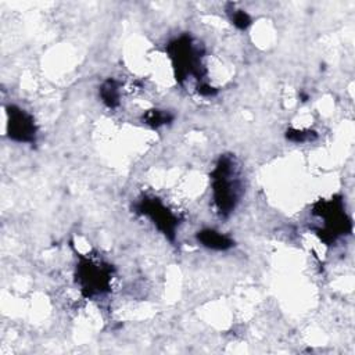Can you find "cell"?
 <instances>
[{
  "label": "cell",
  "mask_w": 355,
  "mask_h": 355,
  "mask_svg": "<svg viewBox=\"0 0 355 355\" xmlns=\"http://www.w3.org/2000/svg\"><path fill=\"white\" fill-rule=\"evenodd\" d=\"M110 273L97 265H86L80 269V280L87 290L89 294L92 293H101L108 286Z\"/></svg>",
  "instance_id": "3"
},
{
  "label": "cell",
  "mask_w": 355,
  "mask_h": 355,
  "mask_svg": "<svg viewBox=\"0 0 355 355\" xmlns=\"http://www.w3.org/2000/svg\"><path fill=\"white\" fill-rule=\"evenodd\" d=\"M232 19H233V24H234L236 26L241 28V29L247 28V26L251 24V18L248 17V14H247V12H244V11H241V10L236 11Z\"/></svg>",
  "instance_id": "7"
},
{
  "label": "cell",
  "mask_w": 355,
  "mask_h": 355,
  "mask_svg": "<svg viewBox=\"0 0 355 355\" xmlns=\"http://www.w3.org/2000/svg\"><path fill=\"white\" fill-rule=\"evenodd\" d=\"M10 112V133L11 137L19 141H29L35 137V125L32 118L21 110L11 108Z\"/></svg>",
  "instance_id": "2"
},
{
  "label": "cell",
  "mask_w": 355,
  "mask_h": 355,
  "mask_svg": "<svg viewBox=\"0 0 355 355\" xmlns=\"http://www.w3.org/2000/svg\"><path fill=\"white\" fill-rule=\"evenodd\" d=\"M232 176V161L220 159L219 165L215 169L214 180V196L215 202L222 214H227L234 208L237 201V184L234 180H230Z\"/></svg>",
  "instance_id": "1"
},
{
  "label": "cell",
  "mask_w": 355,
  "mask_h": 355,
  "mask_svg": "<svg viewBox=\"0 0 355 355\" xmlns=\"http://www.w3.org/2000/svg\"><path fill=\"white\" fill-rule=\"evenodd\" d=\"M101 97L105 104L110 107H114L118 104V86L114 80H107L101 87Z\"/></svg>",
  "instance_id": "6"
},
{
  "label": "cell",
  "mask_w": 355,
  "mask_h": 355,
  "mask_svg": "<svg viewBox=\"0 0 355 355\" xmlns=\"http://www.w3.org/2000/svg\"><path fill=\"white\" fill-rule=\"evenodd\" d=\"M198 240L208 248L214 250H226L232 247V240H229L226 236H223L219 232L215 230H202L198 233Z\"/></svg>",
  "instance_id": "5"
},
{
  "label": "cell",
  "mask_w": 355,
  "mask_h": 355,
  "mask_svg": "<svg viewBox=\"0 0 355 355\" xmlns=\"http://www.w3.org/2000/svg\"><path fill=\"white\" fill-rule=\"evenodd\" d=\"M143 212L146 215H148L154 220V223H157V226L165 234H172L173 233V227L176 225V220L168 212V209H165L159 202H157V201L143 202Z\"/></svg>",
  "instance_id": "4"
}]
</instances>
